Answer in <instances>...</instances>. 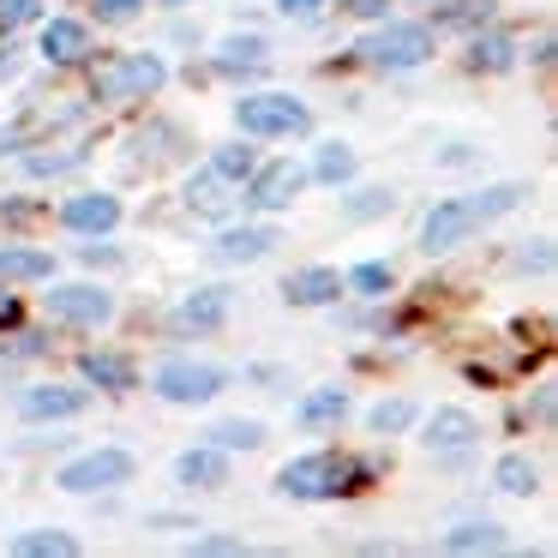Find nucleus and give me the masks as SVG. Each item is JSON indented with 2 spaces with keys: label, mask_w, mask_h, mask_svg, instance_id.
I'll use <instances>...</instances> for the list:
<instances>
[{
  "label": "nucleus",
  "mask_w": 558,
  "mask_h": 558,
  "mask_svg": "<svg viewBox=\"0 0 558 558\" xmlns=\"http://www.w3.org/2000/svg\"><path fill=\"white\" fill-rule=\"evenodd\" d=\"M169 85V61L157 49H121L90 66V102H145Z\"/></svg>",
  "instance_id": "1"
},
{
  "label": "nucleus",
  "mask_w": 558,
  "mask_h": 558,
  "mask_svg": "<svg viewBox=\"0 0 558 558\" xmlns=\"http://www.w3.org/2000/svg\"><path fill=\"white\" fill-rule=\"evenodd\" d=\"M313 102L294 90H246L234 97V133L241 138H306L313 133Z\"/></svg>",
  "instance_id": "2"
},
{
  "label": "nucleus",
  "mask_w": 558,
  "mask_h": 558,
  "mask_svg": "<svg viewBox=\"0 0 558 558\" xmlns=\"http://www.w3.org/2000/svg\"><path fill=\"white\" fill-rule=\"evenodd\" d=\"M145 385H150V397L169 402V409H205V402H217L222 390L234 385V373H229V366H217V361H186V354H169V361L150 366Z\"/></svg>",
  "instance_id": "3"
},
{
  "label": "nucleus",
  "mask_w": 558,
  "mask_h": 558,
  "mask_svg": "<svg viewBox=\"0 0 558 558\" xmlns=\"http://www.w3.org/2000/svg\"><path fill=\"white\" fill-rule=\"evenodd\" d=\"M438 54V37L426 25H414V19H378L373 31L361 37V61L378 66V73H414V66H426Z\"/></svg>",
  "instance_id": "4"
},
{
  "label": "nucleus",
  "mask_w": 558,
  "mask_h": 558,
  "mask_svg": "<svg viewBox=\"0 0 558 558\" xmlns=\"http://www.w3.org/2000/svg\"><path fill=\"white\" fill-rule=\"evenodd\" d=\"M133 474H138V457L126 445H97V450H85V457L61 462V469H54V486H61L66 498H102V493H121Z\"/></svg>",
  "instance_id": "5"
},
{
  "label": "nucleus",
  "mask_w": 558,
  "mask_h": 558,
  "mask_svg": "<svg viewBox=\"0 0 558 558\" xmlns=\"http://www.w3.org/2000/svg\"><path fill=\"white\" fill-rule=\"evenodd\" d=\"M114 289H102V282H49L43 289V318L49 325H66V330H102L114 325Z\"/></svg>",
  "instance_id": "6"
},
{
  "label": "nucleus",
  "mask_w": 558,
  "mask_h": 558,
  "mask_svg": "<svg viewBox=\"0 0 558 558\" xmlns=\"http://www.w3.org/2000/svg\"><path fill=\"white\" fill-rule=\"evenodd\" d=\"M349 462L337 457V450H301V457H289L277 469V493L282 498H301V505H325V498H337L342 486H349Z\"/></svg>",
  "instance_id": "7"
},
{
  "label": "nucleus",
  "mask_w": 558,
  "mask_h": 558,
  "mask_svg": "<svg viewBox=\"0 0 558 558\" xmlns=\"http://www.w3.org/2000/svg\"><path fill=\"white\" fill-rule=\"evenodd\" d=\"M313 186V174H306V162H294V157H277V162H265L258 157V169L241 181V205L246 210H258V217H282V210L294 205V198Z\"/></svg>",
  "instance_id": "8"
},
{
  "label": "nucleus",
  "mask_w": 558,
  "mask_h": 558,
  "mask_svg": "<svg viewBox=\"0 0 558 558\" xmlns=\"http://www.w3.org/2000/svg\"><path fill=\"white\" fill-rule=\"evenodd\" d=\"M474 229H486V222L474 217V198L450 193L421 217V253H457L462 241H474Z\"/></svg>",
  "instance_id": "9"
},
{
  "label": "nucleus",
  "mask_w": 558,
  "mask_h": 558,
  "mask_svg": "<svg viewBox=\"0 0 558 558\" xmlns=\"http://www.w3.org/2000/svg\"><path fill=\"white\" fill-rule=\"evenodd\" d=\"M277 253V229L270 222H222L217 241H210V265H258V258Z\"/></svg>",
  "instance_id": "10"
},
{
  "label": "nucleus",
  "mask_w": 558,
  "mask_h": 558,
  "mask_svg": "<svg viewBox=\"0 0 558 558\" xmlns=\"http://www.w3.org/2000/svg\"><path fill=\"white\" fill-rule=\"evenodd\" d=\"M181 205L193 210V217H205V222H229L234 210H241V186H234V181H222V174L205 162V169H193V174H186Z\"/></svg>",
  "instance_id": "11"
},
{
  "label": "nucleus",
  "mask_w": 558,
  "mask_h": 558,
  "mask_svg": "<svg viewBox=\"0 0 558 558\" xmlns=\"http://www.w3.org/2000/svg\"><path fill=\"white\" fill-rule=\"evenodd\" d=\"M234 313V289H222V282H205V289H186L181 306H174V325L193 330V337H217L222 325H229Z\"/></svg>",
  "instance_id": "12"
},
{
  "label": "nucleus",
  "mask_w": 558,
  "mask_h": 558,
  "mask_svg": "<svg viewBox=\"0 0 558 558\" xmlns=\"http://www.w3.org/2000/svg\"><path fill=\"white\" fill-rule=\"evenodd\" d=\"M270 37H258V31H229V37L210 49V66H217L222 78H258V73H270Z\"/></svg>",
  "instance_id": "13"
},
{
  "label": "nucleus",
  "mask_w": 558,
  "mask_h": 558,
  "mask_svg": "<svg viewBox=\"0 0 558 558\" xmlns=\"http://www.w3.org/2000/svg\"><path fill=\"white\" fill-rule=\"evenodd\" d=\"M37 61L43 66H85L90 61V25L85 19H43L37 31Z\"/></svg>",
  "instance_id": "14"
},
{
  "label": "nucleus",
  "mask_w": 558,
  "mask_h": 558,
  "mask_svg": "<svg viewBox=\"0 0 558 558\" xmlns=\"http://www.w3.org/2000/svg\"><path fill=\"white\" fill-rule=\"evenodd\" d=\"M121 217H126V205L114 193H73L61 205V229L66 234H85V241H90V234H102V241H109V234L121 229Z\"/></svg>",
  "instance_id": "15"
},
{
  "label": "nucleus",
  "mask_w": 558,
  "mask_h": 558,
  "mask_svg": "<svg viewBox=\"0 0 558 558\" xmlns=\"http://www.w3.org/2000/svg\"><path fill=\"white\" fill-rule=\"evenodd\" d=\"M229 469H234V457L229 450H217V445H193V450H181L174 457V486L181 493H217V486H229Z\"/></svg>",
  "instance_id": "16"
},
{
  "label": "nucleus",
  "mask_w": 558,
  "mask_h": 558,
  "mask_svg": "<svg viewBox=\"0 0 558 558\" xmlns=\"http://www.w3.org/2000/svg\"><path fill=\"white\" fill-rule=\"evenodd\" d=\"M342 301V270L337 265H306L282 277V306L294 313H313V306H337Z\"/></svg>",
  "instance_id": "17"
},
{
  "label": "nucleus",
  "mask_w": 558,
  "mask_h": 558,
  "mask_svg": "<svg viewBox=\"0 0 558 558\" xmlns=\"http://www.w3.org/2000/svg\"><path fill=\"white\" fill-rule=\"evenodd\" d=\"M90 409V397L78 385H31L25 397H19V421L43 426V421H78V414Z\"/></svg>",
  "instance_id": "18"
},
{
  "label": "nucleus",
  "mask_w": 558,
  "mask_h": 558,
  "mask_svg": "<svg viewBox=\"0 0 558 558\" xmlns=\"http://www.w3.org/2000/svg\"><path fill=\"white\" fill-rule=\"evenodd\" d=\"M426 414V409H421ZM474 438H481V421H474L462 402H438L433 414H426V433H421V445L426 450H438V457H450V450H469Z\"/></svg>",
  "instance_id": "19"
},
{
  "label": "nucleus",
  "mask_w": 558,
  "mask_h": 558,
  "mask_svg": "<svg viewBox=\"0 0 558 558\" xmlns=\"http://www.w3.org/2000/svg\"><path fill=\"white\" fill-rule=\"evenodd\" d=\"M49 277H54V253H49V246L0 241V289H25V282H49Z\"/></svg>",
  "instance_id": "20"
},
{
  "label": "nucleus",
  "mask_w": 558,
  "mask_h": 558,
  "mask_svg": "<svg viewBox=\"0 0 558 558\" xmlns=\"http://www.w3.org/2000/svg\"><path fill=\"white\" fill-rule=\"evenodd\" d=\"M349 385H313L301 397V409H294V421L306 426V433H325V426H342V414H349Z\"/></svg>",
  "instance_id": "21"
},
{
  "label": "nucleus",
  "mask_w": 558,
  "mask_h": 558,
  "mask_svg": "<svg viewBox=\"0 0 558 558\" xmlns=\"http://www.w3.org/2000/svg\"><path fill=\"white\" fill-rule=\"evenodd\" d=\"M438 546H445V553H505V522L462 517V522H450V529L438 534Z\"/></svg>",
  "instance_id": "22"
},
{
  "label": "nucleus",
  "mask_w": 558,
  "mask_h": 558,
  "mask_svg": "<svg viewBox=\"0 0 558 558\" xmlns=\"http://www.w3.org/2000/svg\"><path fill=\"white\" fill-rule=\"evenodd\" d=\"M421 426V402L414 397H378L373 409H366V433L373 438H402Z\"/></svg>",
  "instance_id": "23"
},
{
  "label": "nucleus",
  "mask_w": 558,
  "mask_h": 558,
  "mask_svg": "<svg viewBox=\"0 0 558 558\" xmlns=\"http://www.w3.org/2000/svg\"><path fill=\"white\" fill-rule=\"evenodd\" d=\"M306 174H313L318 186H349L354 174H361V157H354V145H342V138H325V145L313 150V162H306Z\"/></svg>",
  "instance_id": "24"
},
{
  "label": "nucleus",
  "mask_w": 558,
  "mask_h": 558,
  "mask_svg": "<svg viewBox=\"0 0 558 558\" xmlns=\"http://www.w3.org/2000/svg\"><path fill=\"white\" fill-rule=\"evenodd\" d=\"M78 378L85 385H102V390H133V361L126 354H109V349H85L78 354Z\"/></svg>",
  "instance_id": "25"
},
{
  "label": "nucleus",
  "mask_w": 558,
  "mask_h": 558,
  "mask_svg": "<svg viewBox=\"0 0 558 558\" xmlns=\"http://www.w3.org/2000/svg\"><path fill=\"white\" fill-rule=\"evenodd\" d=\"M522 54H517V37H505V31H474L469 37V66L474 73H510Z\"/></svg>",
  "instance_id": "26"
},
{
  "label": "nucleus",
  "mask_w": 558,
  "mask_h": 558,
  "mask_svg": "<svg viewBox=\"0 0 558 558\" xmlns=\"http://www.w3.org/2000/svg\"><path fill=\"white\" fill-rule=\"evenodd\" d=\"M265 438H270V426L265 421H253V414H229V421H217L205 433V445H217V450H265Z\"/></svg>",
  "instance_id": "27"
},
{
  "label": "nucleus",
  "mask_w": 558,
  "mask_h": 558,
  "mask_svg": "<svg viewBox=\"0 0 558 558\" xmlns=\"http://www.w3.org/2000/svg\"><path fill=\"white\" fill-rule=\"evenodd\" d=\"M390 289H397V270H390L385 258H361V265L342 270V294H361V301H385Z\"/></svg>",
  "instance_id": "28"
},
{
  "label": "nucleus",
  "mask_w": 558,
  "mask_h": 558,
  "mask_svg": "<svg viewBox=\"0 0 558 558\" xmlns=\"http://www.w3.org/2000/svg\"><path fill=\"white\" fill-rule=\"evenodd\" d=\"M7 553H19V558H78L85 546H78L73 534H61V529H31V534H13Z\"/></svg>",
  "instance_id": "29"
},
{
  "label": "nucleus",
  "mask_w": 558,
  "mask_h": 558,
  "mask_svg": "<svg viewBox=\"0 0 558 558\" xmlns=\"http://www.w3.org/2000/svg\"><path fill=\"white\" fill-rule=\"evenodd\" d=\"M493 486L505 498H534L541 493V469H534L522 450H510V457H498V469H493Z\"/></svg>",
  "instance_id": "30"
},
{
  "label": "nucleus",
  "mask_w": 558,
  "mask_h": 558,
  "mask_svg": "<svg viewBox=\"0 0 558 558\" xmlns=\"http://www.w3.org/2000/svg\"><path fill=\"white\" fill-rule=\"evenodd\" d=\"M90 150L85 145H66V150H25V174L31 181H61V174L85 169Z\"/></svg>",
  "instance_id": "31"
},
{
  "label": "nucleus",
  "mask_w": 558,
  "mask_h": 558,
  "mask_svg": "<svg viewBox=\"0 0 558 558\" xmlns=\"http://www.w3.org/2000/svg\"><path fill=\"white\" fill-rule=\"evenodd\" d=\"M390 210H397V193H390V186H361V193L342 198V222H378V217H390Z\"/></svg>",
  "instance_id": "32"
},
{
  "label": "nucleus",
  "mask_w": 558,
  "mask_h": 558,
  "mask_svg": "<svg viewBox=\"0 0 558 558\" xmlns=\"http://www.w3.org/2000/svg\"><path fill=\"white\" fill-rule=\"evenodd\" d=\"M210 169H217L222 181H234V186H241L246 174L258 169V145H241V138H229V145H217V150H210Z\"/></svg>",
  "instance_id": "33"
},
{
  "label": "nucleus",
  "mask_w": 558,
  "mask_h": 558,
  "mask_svg": "<svg viewBox=\"0 0 558 558\" xmlns=\"http://www.w3.org/2000/svg\"><path fill=\"white\" fill-rule=\"evenodd\" d=\"M510 265H517V270H534V277H546V270H553V241H546V234L522 241L517 253H510Z\"/></svg>",
  "instance_id": "34"
},
{
  "label": "nucleus",
  "mask_w": 558,
  "mask_h": 558,
  "mask_svg": "<svg viewBox=\"0 0 558 558\" xmlns=\"http://www.w3.org/2000/svg\"><path fill=\"white\" fill-rule=\"evenodd\" d=\"M90 13H97V25H133L145 0H90Z\"/></svg>",
  "instance_id": "35"
},
{
  "label": "nucleus",
  "mask_w": 558,
  "mask_h": 558,
  "mask_svg": "<svg viewBox=\"0 0 558 558\" xmlns=\"http://www.w3.org/2000/svg\"><path fill=\"white\" fill-rule=\"evenodd\" d=\"M43 19V0H0V31H25Z\"/></svg>",
  "instance_id": "36"
},
{
  "label": "nucleus",
  "mask_w": 558,
  "mask_h": 558,
  "mask_svg": "<svg viewBox=\"0 0 558 558\" xmlns=\"http://www.w3.org/2000/svg\"><path fill=\"white\" fill-rule=\"evenodd\" d=\"M277 13L294 19V25H313V19L325 13V0H277Z\"/></svg>",
  "instance_id": "37"
},
{
  "label": "nucleus",
  "mask_w": 558,
  "mask_h": 558,
  "mask_svg": "<svg viewBox=\"0 0 558 558\" xmlns=\"http://www.w3.org/2000/svg\"><path fill=\"white\" fill-rule=\"evenodd\" d=\"M145 529L174 534V529H198V517H174V510H145Z\"/></svg>",
  "instance_id": "38"
},
{
  "label": "nucleus",
  "mask_w": 558,
  "mask_h": 558,
  "mask_svg": "<svg viewBox=\"0 0 558 558\" xmlns=\"http://www.w3.org/2000/svg\"><path fill=\"white\" fill-rule=\"evenodd\" d=\"M193 553H246V541L241 534H198Z\"/></svg>",
  "instance_id": "39"
},
{
  "label": "nucleus",
  "mask_w": 558,
  "mask_h": 558,
  "mask_svg": "<svg viewBox=\"0 0 558 558\" xmlns=\"http://www.w3.org/2000/svg\"><path fill=\"white\" fill-rule=\"evenodd\" d=\"M469 162H481V145H450V150H438V169H469Z\"/></svg>",
  "instance_id": "40"
},
{
  "label": "nucleus",
  "mask_w": 558,
  "mask_h": 558,
  "mask_svg": "<svg viewBox=\"0 0 558 558\" xmlns=\"http://www.w3.org/2000/svg\"><path fill=\"white\" fill-rule=\"evenodd\" d=\"M349 13L361 25H378V19H390V0H349Z\"/></svg>",
  "instance_id": "41"
},
{
  "label": "nucleus",
  "mask_w": 558,
  "mask_h": 558,
  "mask_svg": "<svg viewBox=\"0 0 558 558\" xmlns=\"http://www.w3.org/2000/svg\"><path fill=\"white\" fill-rule=\"evenodd\" d=\"M19 66H25V54H19V49H13V43H7V49H0V78H13V73H19Z\"/></svg>",
  "instance_id": "42"
},
{
  "label": "nucleus",
  "mask_w": 558,
  "mask_h": 558,
  "mask_svg": "<svg viewBox=\"0 0 558 558\" xmlns=\"http://www.w3.org/2000/svg\"><path fill=\"white\" fill-rule=\"evenodd\" d=\"M162 7H169V13H186V7H193V0H162Z\"/></svg>",
  "instance_id": "43"
},
{
  "label": "nucleus",
  "mask_w": 558,
  "mask_h": 558,
  "mask_svg": "<svg viewBox=\"0 0 558 558\" xmlns=\"http://www.w3.org/2000/svg\"><path fill=\"white\" fill-rule=\"evenodd\" d=\"M426 7H445V0H426Z\"/></svg>",
  "instance_id": "44"
}]
</instances>
